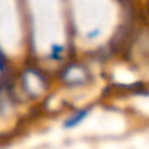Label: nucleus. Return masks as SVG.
Masks as SVG:
<instances>
[{
    "instance_id": "nucleus-1",
    "label": "nucleus",
    "mask_w": 149,
    "mask_h": 149,
    "mask_svg": "<svg viewBox=\"0 0 149 149\" xmlns=\"http://www.w3.org/2000/svg\"><path fill=\"white\" fill-rule=\"evenodd\" d=\"M89 73L85 67L79 64H72L64 71L63 79L68 85H82L86 82Z\"/></svg>"
},
{
    "instance_id": "nucleus-2",
    "label": "nucleus",
    "mask_w": 149,
    "mask_h": 149,
    "mask_svg": "<svg viewBox=\"0 0 149 149\" xmlns=\"http://www.w3.org/2000/svg\"><path fill=\"white\" fill-rule=\"evenodd\" d=\"M88 111H81V113H79V114H76V116H73V119H71L70 122L67 123V127H71V126H74L76 123H79L80 120H81L82 118L85 116V114H86Z\"/></svg>"
}]
</instances>
